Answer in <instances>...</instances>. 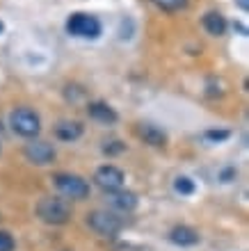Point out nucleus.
<instances>
[{"instance_id": "obj_11", "label": "nucleus", "mask_w": 249, "mask_h": 251, "mask_svg": "<svg viewBox=\"0 0 249 251\" xmlns=\"http://www.w3.org/2000/svg\"><path fill=\"white\" fill-rule=\"evenodd\" d=\"M80 135H83V124H78V121H62L55 126V137L62 142H73Z\"/></svg>"}, {"instance_id": "obj_17", "label": "nucleus", "mask_w": 249, "mask_h": 251, "mask_svg": "<svg viewBox=\"0 0 249 251\" xmlns=\"http://www.w3.org/2000/svg\"><path fill=\"white\" fill-rule=\"evenodd\" d=\"M206 137H208V139H217V142H222V139L229 137V132H226V130H208V132H206Z\"/></svg>"}, {"instance_id": "obj_7", "label": "nucleus", "mask_w": 249, "mask_h": 251, "mask_svg": "<svg viewBox=\"0 0 249 251\" xmlns=\"http://www.w3.org/2000/svg\"><path fill=\"white\" fill-rule=\"evenodd\" d=\"M26 158L32 162V165H51L55 160V149H53L48 142H41V139H32L30 144H26Z\"/></svg>"}, {"instance_id": "obj_5", "label": "nucleus", "mask_w": 249, "mask_h": 251, "mask_svg": "<svg viewBox=\"0 0 249 251\" xmlns=\"http://www.w3.org/2000/svg\"><path fill=\"white\" fill-rule=\"evenodd\" d=\"M53 180H55V187L69 199H78L80 201V199L89 197L87 180H83L80 176H76V174H57Z\"/></svg>"}, {"instance_id": "obj_20", "label": "nucleus", "mask_w": 249, "mask_h": 251, "mask_svg": "<svg viewBox=\"0 0 249 251\" xmlns=\"http://www.w3.org/2000/svg\"><path fill=\"white\" fill-rule=\"evenodd\" d=\"M0 30H2V25H0Z\"/></svg>"}, {"instance_id": "obj_13", "label": "nucleus", "mask_w": 249, "mask_h": 251, "mask_svg": "<svg viewBox=\"0 0 249 251\" xmlns=\"http://www.w3.org/2000/svg\"><path fill=\"white\" fill-rule=\"evenodd\" d=\"M139 137L151 146H165L167 144V135H165L160 128H156V126H151V124L139 126Z\"/></svg>"}, {"instance_id": "obj_19", "label": "nucleus", "mask_w": 249, "mask_h": 251, "mask_svg": "<svg viewBox=\"0 0 249 251\" xmlns=\"http://www.w3.org/2000/svg\"><path fill=\"white\" fill-rule=\"evenodd\" d=\"M236 2H238V7H240V9H245V12L249 9V0H236Z\"/></svg>"}, {"instance_id": "obj_8", "label": "nucleus", "mask_w": 249, "mask_h": 251, "mask_svg": "<svg viewBox=\"0 0 249 251\" xmlns=\"http://www.w3.org/2000/svg\"><path fill=\"white\" fill-rule=\"evenodd\" d=\"M105 201L108 205H112L114 210H121V212H131L135 205H138V197L133 192H126V190H114V192H105Z\"/></svg>"}, {"instance_id": "obj_15", "label": "nucleus", "mask_w": 249, "mask_h": 251, "mask_svg": "<svg viewBox=\"0 0 249 251\" xmlns=\"http://www.w3.org/2000/svg\"><path fill=\"white\" fill-rule=\"evenodd\" d=\"M174 187H176V192H181V194H192V192H194V183H192L188 176H178Z\"/></svg>"}, {"instance_id": "obj_4", "label": "nucleus", "mask_w": 249, "mask_h": 251, "mask_svg": "<svg viewBox=\"0 0 249 251\" xmlns=\"http://www.w3.org/2000/svg\"><path fill=\"white\" fill-rule=\"evenodd\" d=\"M66 32L73 37H83V39H96L101 34V23L96 16L89 14H71L66 21Z\"/></svg>"}, {"instance_id": "obj_2", "label": "nucleus", "mask_w": 249, "mask_h": 251, "mask_svg": "<svg viewBox=\"0 0 249 251\" xmlns=\"http://www.w3.org/2000/svg\"><path fill=\"white\" fill-rule=\"evenodd\" d=\"M9 126L21 137H37L41 130L39 114L34 112V110H30V107H16L9 114Z\"/></svg>"}, {"instance_id": "obj_18", "label": "nucleus", "mask_w": 249, "mask_h": 251, "mask_svg": "<svg viewBox=\"0 0 249 251\" xmlns=\"http://www.w3.org/2000/svg\"><path fill=\"white\" fill-rule=\"evenodd\" d=\"M105 153H121L124 151V144L121 142H110V146H103Z\"/></svg>"}, {"instance_id": "obj_3", "label": "nucleus", "mask_w": 249, "mask_h": 251, "mask_svg": "<svg viewBox=\"0 0 249 251\" xmlns=\"http://www.w3.org/2000/svg\"><path fill=\"white\" fill-rule=\"evenodd\" d=\"M87 226L103 238H117V233L124 228V222L110 210H92L87 215Z\"/></svg>"}, {"instance_id": "obj_16", "label": "nucleus", "mask_w": 249, "mask_h": 251, "mask_svg": "<svg viewBox=\"0 0 249 251\" xmlns=\"http://www.w3.org/2000/svg\"><path fill=\"white\" fill-rule=\"evenodd\" d=\"M16 242L7 231H0V251H14Z\"/></svg>"}, {"instance_id": "obj_10", "label": "nucleus", "mask_w": 249, "mask_h": 251, "mask_svg": "<svg viewBox=\"0 0 249 251\" xmlns=\"http://www.w3.org/2000/svg\"><path fill=\"white\" fill-rule=\"evenodd\" d=\"M169 240L178 247H194L199 242V233L194 228H190V226H176L169 233Z\"/></svg>"}, {"instance_id": "obj_6", "label": "nucleus", "mask_w": 249, "mask_h": 251, "mask_svg": "<svg viewBox=\"0 0 249 251\" xmlns=\"http://www.w3.org/2000/svg\"><path fill=\"white\" fill-rule=\"evenodd\" d=\"M94 180H96V185H99L103 192L121 190V185H124V172L117 169L114 165H103L96 169Z\"/></svg>"}, {"instance_id": "obj_14", "label": "nucleus", "mask_w": 249, "mask_h": 251, "mask_svg": "<svg viewBox=\"0 0 249 251\" xmlns=\"http://www.w3.org/2000/svg\"><path fill=\"white\" fill-rule=\"evenodd\" d=\"M156 7H160L163 12H176V9H183L188 5V0H151Z\"/></svg>"}, {"instance_id": "obj_9", "label": "nucleus", "mask_w": 249, "mask_h": 251, "mask_svg": "<svg viewBox=\"0 0 249 251\" xmlns=\"http://www.w3.org/2000/svg\"><path fill=\"white\" fill-rule=\"evenodd\" d=\"M87 114H89L94 121H101V124H117V119H119L117 112H114L108 103H101V100L89 103V105H87Z\"/></svg>"}, {"instance_id": "obj_1", "label": "nucleus", "mask_w": 249, "mask_h": 251, "mask_svg": "<svg viewBox=\"0 0 249 251\" xmlns=\"http://www.w3.org/2000/svg\"><path fill=\"white\" fill-rule=\"evenodd\" d=\"M37 217L46 224L53 226H62L71 219V205L66 203L64 199H55V197H44L37 203Z\"/></svg>"}, {"instance_id": "obj_12", "label": "nucleus", "mask_w": 249, "mask_h": 251, "mask_svg": "<svg viewBox=\"0 0 249 251\" xmlns=\"http://www.w3.org/2000/svg\"><path fill=\"white\" fill-rule=\"evenodd\" d=\"M203 27L206 32L213 34V37H220V34L226 32V19H224L220 12H208L203 16Z\"/></svg>"}]
</instances>
